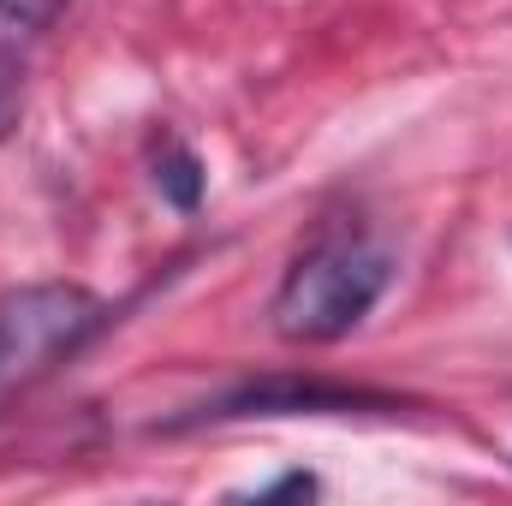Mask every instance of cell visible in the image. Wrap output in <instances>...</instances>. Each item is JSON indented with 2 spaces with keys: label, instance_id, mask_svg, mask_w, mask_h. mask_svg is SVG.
Segmentation results:
<instances>
[{
  "label": "cell",
  "instance_id": "cell-1",
  "mask_svg": "<svg viewBox=\"0 0 512 506\" xmlns=\"http://www.w3.org/2000/svg\"><path fill=\"white\" fill-rule=\"evenodd\" d=\"M393 286V251L364 227H328L280 274L268 322L292 346H334L382 304Z\"/></svg>",
  "mask_w": 512,
  "mask_h": 506
},
{
  "label": "cell",
  "instance_id": "cell-4",
  "mask_svg": "<svg viewBox=\"0 0 512 506\" xmlns=\"http://www.w3.org/2000/svg\"><path fill=\"white\" fill-rule=\"evenodd\" d=\"M72 0H0V48H24L36 42Z\"/></svg>",
  "mask_w": 512,
  "mask_h": 506
},
{
  "label": "cell",
  "instance_id": "cell-5",
  "mask_svg": "<svg viewBox=\"0 0 512 506\" xmlns=\"http://www.w3.org/2000/svg\"><path fill=\"white\" fill-rule=\"evenodd\" d=\"M155 185H161L179 209H197V197H203V167H197V155H191V149H167V161L155 167Z\"/></svg>",
  "mask_w": 512,
  "mask_h": 506
},
{
  "label": "cell",
  "instance_id": "cell-3",
  "mask_svg": "<svg viewBox=\"0 0 512 506\" xmlns=\"http://www.w3.org/2000/svg\"><path fill=\"white\" fill-rule=\"evenodd\" d=\"M340 411H399V399H387L376 387H346V381L322 376H262L245 381L233 393H221L215 405H203L191 423H239V417H340Z\"/></svg>",
  "mask_w": 512,
  "mask_h": 506
},
{
  "label": "cell",
  "instance_id": "cell-2",
  "mask_svg": "<svg viewBox=\"0 0 512 506\" xmlns=\"http://www.w3.org/2000/svg\"><path fill=\"white\" fill-rule=\"evenodd\" d=\"M102 316H108L102 298L72 280H36L18 292H0V393L72 358L102 328Z\"/></svg>",
  "mask_w": 512,
  "mask_h": 506
}]
</instances>
